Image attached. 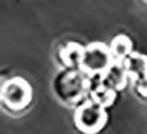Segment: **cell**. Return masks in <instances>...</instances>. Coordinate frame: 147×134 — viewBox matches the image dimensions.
Returning <instances> with one entry per match:
<instances>
[{
  "instance_id": "cell-1",
  "label": "cell",
  "mask_w": 147,
  "mask_h": 134,
  "mask_svg": "<svg viewBox=\"0 0 147 134\" xmlns=\"http://www.w3.org/2000/svg\"><path fill=\"white\" fill-rule=\"evenodd\" d=\"M91 79L80 68L65 67L55 75L53 90L58 98L67 105L80 106L87 100Z\"/></svg>"
},
{
  "instance_id": "cell-2",
  "label": "cell",
  "mask_w": 147,
  "mask_h": 134,
  "mask_svg": "<svg viewBox=\"0 0 147 134\" xmlns=\"http://www.w3.org/2000/svg\"><path fill=\"white\" fill-rule=\"evenodd\" d=\"M33 92L31 85L21 77L7 80L1 87V104L9 113H20L31 105Z\"/></svg>"
},
{
  "instance_id": "cell-3",
  "label": "cell",
  "mask_w": 147,
  "mask_h": 134,
  "mask_svg": "<svg viewBox=\"0 0 147 134\" xmlns=\"http://www.w3.org/2000/svg\"><path fill=\"white\" fill-rule=\"evenodd\" d=\"M113 53L101 42H94L85 47L79 68L88 75H104L111 69Z\"/></svg>"
},
{
  "instance_id": "cell-4",
  "label": "cell",
  "mask_w": 147,
  "mask_h": 134,
  "mask_svg": "<svg viewBox=\"0 0 147 134\" xmlns=\"http://www.w3.org/2000/svg\"><path fill=\"white\" fill-rule=\"evenodd\" d=\"M107 112L105 107L87 99L84 104L78 106L74 120L78 128L84 133L93 134L101 131L107 121Z\"/></svg>"
},
{
  "instance_id": "cell-5",
  "label": "cell",
  "mask_w": 147,
  "mask_h": 134,
  "mask_svg": "<svg viewBox=\"0 0 147 134\" xmlns=\"http://www.w3.org/2000/svg\"><path fill=\"white\" fill-rule=\"evenodd\" d=\"M124 68L134 78L137 93L147 98V55L132 53L124 58Z\"/></svg>"
},
{
  "instance_id": "cell-6",
  "label": "cell",
  "mask_w": 147,
  "mask_h": 134,
  "mask_svg": "<svg viewBox=\"0 0 147 134\" xmlns=\"http://www.w3.org/2000/svg\"><path fill=\"white\" fill-rule=\"evenodd\" d=\"M85 47H81L77 42H68L60 50V61L65 67L69 68H79L80 61L84 54Z\"/></svg>"
},
{
  "instance_id": "cell-7",
  "label": "cell",
  "mask_w": 147,
  "mask_h": 134,
  "mask_svg": "<svg viewBox=\"0 0 147 134\" xmlns=\"http://www.w3.org/2000/svg\"><path fill=\"white\" fill-rule=\"evenodd\" d=\"M132 47V41L126 35H118L113 39L111 45V51L113 55L119 58H126Z\"/></svg>"
}]
</instances>
